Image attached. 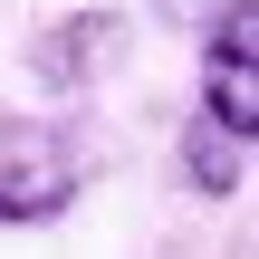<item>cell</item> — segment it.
Returning <instances> with one entry per match:
<instances>
[{
	"label": "cell",
	"mask_w": 259,
	"mask_h": 259,
	"mask_svg": "<svg viewBox=\"0 0 259 259\" xmlns=\"http://www.w3.org/2000/svg\"><path fill=\"white\" fill-rule=\"evenodd\" d=\"M87 163H77V135L48 125V115H0V231H38L77 202Z\"/></svg>",
	"instance_id": "1"
},
{
	"label": "cell",
	"mask_w": 259,
	"mask_h": 259,
	"mask_svg": "<svg viewBox=\"0 0 259 259\" xmlns=\"http://www.w3.org/2000/svg\"><path fill=\"white\" fill-rule=\"evenodd\" d=\"M202 115L231 144H259V0H221L202 29Z\"/></svg>",
	"instance_id": "2"
},
{
	"label": "cell",
	"mask_w": 259,
	"mask_h": 259,
	"mask_svg": "<svg viewBox=\"0 0 259 259\" xmlns=\"http://www.w3.org/2000/svg\"><path fill=\"white\" fill-rule=\"evenodd\" d=\"M240 154H250V144H231L211 115H192V135H183V173H192V192H211V202H221V192L240 183Z\"/></svg>",
	"instance_id": "3"
},
{
	"label": "cell",
	"mask_w": 259,
	"mask_h": 259,
	"mask_svg": "<svg viewBox=\"0 0 259 259\" xmlns=\"http://www.w3.org/2000/svg\"><path fill=\"white\" fill-rule=\"evenodd\" d=\"M58 38H67V48H48V58H38V67H48V77H77V67H96V58H106V48H115V38H125V29H115V19H106V10H77V19H67V29H58Z\"/></svg>",
	"instance_id": "4"
}]
</instances>
